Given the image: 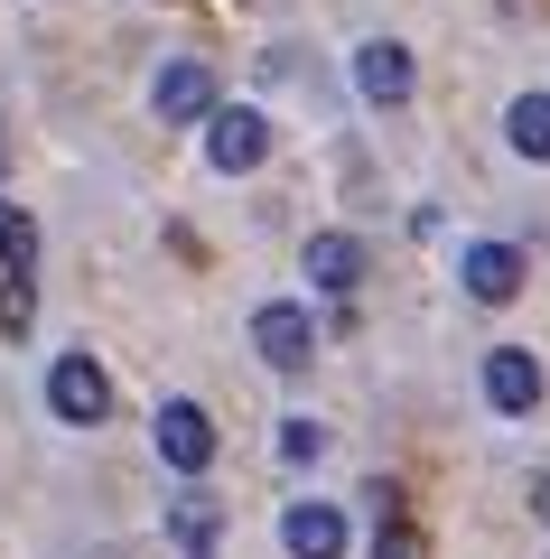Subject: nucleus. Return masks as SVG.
<instances>
[{"label":"nucleus","mask_w":550,"mask_h":559,"mask_svg":"<svg viewBox=\"0 0 550 559\" xmlns=\"http://www.w3.org/2000/svg\"><path fill=\"white\" fill-rule=\"evenodd\" d=\"M47 411L66 419V429H94L103 411H113V382H103L94 355H57L47 364Z\"/></svg>","instance_id":"f257e3e1"},{"label":"nucleus","mask_w":550,"mask_h":559,"mask_svg":"<svg viewBox=\"0 0 550 559\" xmlns=\"http://www.w3.org/2000/svg\"><path fill=\"white\" fill-rule=\"evenodd\" d=\"M206 159H215L224 178H243V168H261V159H271V121H261L253 103H234V112H215V121H206Z\"/></svg>","instance_id":"f03ea898"},{"label":"nucleus","mask_w":550,"mask_h":559,"mask_svg":"<svg viewBox=\"0 0 550 559\" xmlns=\"http://www.w3.org/2000/svg\"><path fill=\"white\" fill-rule=\"evenodd\" d=\"M159 457H168L177 476H206V457H215V419H206L197 401H159Z\"/></svg>","instance_id":"7ed1b4c3"},{"label":"nucleus","mask_w":550,"mask_h":559,"mask_svg":"<svg viewBox=\"0 0 550 559\" xmlns=\"http://www.w3.org/2000/svg\"><path fill=\"white\" fill-rule=\"evenodd\" d=\"M253 345H261V364H271V373H299V364L317 355V326H308V308L271 299V308L253 318Z\"/></svg>","instance_id":"20e7f679"},{"label":"nucleus","mask_w":550,"mask_h":559,"mask_svg":"<svg viewBox=\"0 0 550 559\" xmlns=\"http://www.w3.org/2000/svg\"><path fill=\"white\" fill-rule=\"evenodd\" d=\"M150 103H159V121H215V75L197 57H168L159 84H150Z\"/></svg>","instance_id":"39448f33"},{"label":"nucleus","mask_w":550,"mask_h":559,"mask_svg":"<svg viewBox=\"0 0 550 559\" xmlns=\"http://www.w3.org/2000/svg\"><path fill=\"white\" fill-rule=\"evenodd\" d=\"M485 401H494L504 419L541 411V364H531L523 345H494V355H485Z\"/></svg>","instance_id":"423d86ee"},{"label":"nucleus","mask_w":550,"mask_h":559,"mask_svg":"<svg viewBox=\"0 0 550 559\" xmlns=\"http://www.w3.org/2000/svg\"><path fill=\"white\" fill-rule=\"evenodd\" d=\"M354 84H364V103H411V47L401 38H374V47H354Z\"/></svg>","instance_id":"0eeeda50"},{"label":"nucleus","mask_w":550,"mask_h":559,"mask_svg":"<svg viewBox=\"0 0 550 559\" xmlns=\"http://www.w3.org/2000/svg\"><path fill=\"white\" fill-rule=\"evenodd\" d=\"M280 540H290V559H336L346 550V513L336 503H290L280 513Z\"/></svg>","instance_id":"6e6552de"},{"label":"nucleus","mask_w":550,"mask_h":559,"mask_svg":"<svg viewBox=\"0 0 550 559\" xmlns=\"http://www.w3.org/2000/svg\"><path fill=\"white\" fill-rule=\"evenodd\" d=\"M457 271H467V289L485 308H504L513 289H523V252H513V242H467V261H457Z\"/></svg>","instance_id":"1a4fd4ad"},{"label":"nucleus","mask_w":550,"mask_h":559,"mask_svg":"<svg viewBox=\"0 0 550 559\" xmlns=\"http://www.w3.org/2000/svg\"><path fill=\"white\" fill-rule=\"evenodd\" d=\"M308 280L327 289V299H346L354 280H364V242L354 234H308Z\"/></svg>","instance_id":"9d476101"},{"label":"nucleus","mask_w":550,"mask_h":559,"mask_svg":"<svg viewBox=\"0 0 550 559\" xmlns=\"http://www.w3.org/2000/svg\"><path fill=\"white\" fill-rule=\"evenodd\" d=\"M504 140L523 150V159H550V94H523L504 112Z\"/></svg>","instance_id":"9b49d317"},{"label":"nucleus","mask_w":550,"mask_h":559,"mask_svg":"<svg viewBox=\"0 0 550 559\" xmlns=\"http://www.w3.org/2000/svg\"><path fill=\"white\" fill-rule=\"evenodd\" d=\"M28 318H38V280L10 271L0 280V336H28Z\"/></svg>","instance_id":"f8f14e48"},{"label":"nucleus","mask_w":550,"mask_h":559,"mask_svg":"<svg viewBox=\"0 0 550 559\" xmlns=\"http://www.w3.org/2000/svg\"><path fill=\"white\" fill-rule=\"evenodd\" d=\"M374 559H420V532H411V513L393 503V485H383V532H374Z\"/></svg>","instance_id":"ddd939ff"},{"label":"nucleus","mask_w":550,"mask_h":559,"mask_svg":"<svg viewBox=\"0 0 550 559\" xmlns=\"http://www.w3.org/2000/svg\"><path fill=\"white\" fill-rule=\"evenodd\" d=\"M28 261H38V224L20 205H0V271H28Z\"/></svg>","instance_id":"4468645a"},{"label":"nucleus","mask_w":550,"mask_h":559,"mask_svg":"<svg viewBox=\"0 0 550 559\" xmlns=\"http://www.w3.org/2000/svg\"><path fill=\"white\" fill-rule=\"evenodd\" d=\"M317 448H327V429H317V419H290V429H280V457H317Z\"/></svg>","instance_id":"2eb2a0df"},{"label":"nucleus","mask_w":550,"mask_h":559,"mask_svg":"<svg viewBox=\"0 0 550 559\" xmlns=\"http://www.w3.org/2000/svg\"><path fill=\"white\" fill-rule=\"evenodd\" d=\"M531 513H541V522H550V476H531Z\"/></svg>","instance_id":"dca6fc26"}]
</instances>
